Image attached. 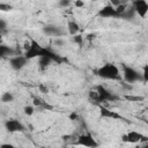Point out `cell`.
<instances>
[{
  "label": "cell",
  "mask_w": 148,
  "mask_h": 148,
  "mask_svg": "<svg viewBox=\"0 0 148 148\" xmlns=\"http://www.w3.org/2000/svg\"><path fill=\"white\" fill-rule=\"evenodd\" d=\"M125 98L127 99V101H141L142 99V97H139V96H125Z\"/></svg>",
  "instance_id": "cell-23"
},
{
  "label": "cell",
  "mask_w": 148,
  "mask_h": 148,
  "mask_svg": "<svg viewBox=\"0 0 148 148\" xmlns=\"http://www.w3.org/2000/svg\"><path fill=\"white\" fill-rule=\"evenodd\" d=\"M67 29H68V32L73 36V35H76L80 30V25L77 24V22L75 21H69L67 23Z\"/></svg>",
  "instance_id": "cell-12"
},
{
  "label": "cell",
  "mask_w": 148,
  "mask_h": 148,
  "mask_svg": "<svg viewBox=\"0 0 148 148\" xmlns=\"http://www.w3.org/2000/svg\"><path fill=\"white\" fill-rule=\"evenodd\" d=\"M0 44H2V36L0 35Z\"/></svg>",
  "instance_id": "cell-28"
},
{
  "label": "cell",
  "mask_w": 148,
  "mask_h": 148,
  "mask_svg": "<svg viewBox=\"0 0 148 148\" xmlns=\"http://www.w3.org/2000/svg\"><path fill=\"white\" fill-rule=\"evenodd\" d=\"M43 32L46 36L50 37H61L64 35V30L61 28H59L56 24H47L43 28Z\"/></svg>",
  "instance_id": "cell-4"
},
{
  "label": "cell",
  "mask_w": 148,
  "mask_h": 148,
  "mask_svg": "<svg viewBox=\"0 0 148 148\" xmlns=\"http://www.w3.org/2000/svg\"><path fill=\"white\" fill-rule=\"evenodd\" d=\"M73 42L75 43V44H79V45H82V43H83V37L81 36V35H73Z\"/></svg>",
  "instance_id": "cell-16"
},
{
  "label": "cell",
  "mask_w": 148,
  "mask_h": 148,
  "mask_svg": "<svg viewBox=\"0 0 148 148\" xmlns=\"http://www.w3.org/2000/svg\"><path fill=\"white\" fill-rule=\"evenodd\" d=\"M97 75L106 80H118L120 77V71L116 65L106 64L97 71Z\"/></svg>",
  "instance_id": "cell-1"
},
{
  "label": "cell",
  "mask_w": 148,
  "mask_h": 148,
  "mask_svg": "<svg viewBox=\"0 0 148 148\" xmlns=\"http://www.w3.org/2000/svg\"><path fill=\"white\" fill-rule=\"evenodd\" d=\"M12 8L13 7L8 3H0V10L1 12H9V10H12Z\"/></svg>",
  "instance_id": "cell-18"
},
{
  "label": "cell",
  "mask_w": 148,
  "mask_h": 148,
  "mask_svg": "<svg viewBox=\"0 0 148 148\" xmlns=\"http://www.w3.org/2000/svg\"><path fill=\"white\" fill-rule=\"evenodd\" d=\"M110 1H111V6H113V7H116V6H118V5L121 3L120 0H110Z\"/></svg>",
  "instance_id": "cell-25"
},
{
  "label": "cell",
  "mask_w": 148,
  "mask_h": 148,
  "mask_svg": "<svg viewBox=\"0 0 148 148\" xmlns=\"http://www.w3.org/2000/svg\"><path fill=\"white\" fill-rule=\"evenodd\" d=\"M133 9L136 14H139V16L145 18L147 15V12H148V3L146 0H135Z\"/></svg>",
  "instance_id": "cell-5"
},
{
  "label": "cell",
  "mask_w": 148,
  "mask_h": 148,
  "mask_svg": "<svg viewBox=\"0 0 148 148\" xmlns=\"http://www.w3.org/2000/svg\"><path fill=\"white\" fill-rule=\"evenodd\" d=\"M99 15H101L102 17H105V18L117 16L116 10H114V7L111 6V5H110V6H105V7H103V8L99 10Z\"/></svg>",
  "instance_id": "cell-10"
},
{
  "label": "cell",
  "mask_w": 148,
  "mask_h": 148,
  "mask_svg": "<svg viewBox=\"0 0 148 148\" xmlns=\"http://www.w3.org/2000/svg\"><path fill=\"white\" fill-rule=\"evenodd\" d=\"M65 44V40L61 37H54V45L57 46H62Z\"/></svg>",
  "instance_id": "cell-19"
},
{
  "label": "cell",
  "mask_w": 148,
  "mask_h": 148,
  "mask_svg": "<svg viewBox=\"0 0 148 148\" xmlns=\"http://www.w3.org/2000/svg\"><path fill=\"white\" fill-rule=\"evenodd\" d=\"M27 60H28V59H27L24 56H15V57H13V58L10 59V66H12L14 69H16V71L22 69V68L25 66Z\"/></svg>",
  "instance_id": "cell-6"
},
{
  "label": "cell",
  "mask_w": 148,
  "mask_h": 148,
  "mask_svg": "<svg viewBox=\"0 0 148 148\" xmlns=\"http://www.w3.org/2000/svg\"><path fill=\"white\" fill-rule=\"evenodd\" d=\"M38 89H39L40 92H43V94H47V92H49V88H47L45 84H40V86L38 87Z\"/></svg>",
  "instance_id": "cell-22"
},
{
  "label": "cell",
  "mask_w": 148,
  "mask_h": 148,
  "mask_svg": "<svg viewBox=\"0 0 148 148\" xmlns=\"http://www.w3.org/2000/svg\"><path fill=\"white\" fill-rule=\"evenodd\" d=\"M6 128L7 131L9 132H20V131H23V125L18 121V120H8L6 121Z\"/></svg>",
  "instance_id": "cell-8"
},
{
  "label": "cell",
  "mask_w": 148,
  "mask_h": 148,
  "mask_svg": "<svg viewBox=\"0 0 148 148\" xmlns=\"http://www.w3.org/2000/svg\"><path fill=\"white\" fill-rule=\"evenodd\" d=\"M89 97L92 99V101H96L97 102V99H98V94H97V91L95 90V91H90L89 92Z\"/></svg>",
  "instance_id": "cell-21"
},
{
  "label": "cell",
  "mask_w": 148,
  "mask_h": 148,
  "mask_svg": "<svg viewBox=\"0 0 148 148\" xmlns=\"http://www.w3.org/2000/svg\"><path fill=\"white\" fill-rule=\"evenodd\" d=\"M23 111H24V113H25L27 116H31V114H34L35 109H34V106H32V105H28V106H24Z\"/></svg>",
  "instance_id": "cell-17"
},
{
  "label": "cell",
  "mask_w": 148,
  "mask_h": 148,
  "mask_svg": "<svg viewBox=\"0 0 148 148\" xmlns=\"http://www.w3.org/2000/svg\"><path fill=\"white\" fill-rule=\"evenodd\" d=\"M140 77H141V75H140L139 72H136L134 68L127 67V66L124 67V79H125L126 82H128V83H134V82H136L138 80H140Z\"/></svg>",
  "instance_id": "cell-3"
},
{
  "label": "cell",
  "mask_w": 148,
  "mask_h": 148,
  "mask_svg": "<svg viewBox=\"0 0 148 148\" xmlns=\"http://www.w3.org/2000/svg\"><path fill=\"white\" fill-rule=\"evenodd\" d=\"M75 118H76V114L75 113H72L71 114V119H75Z\"/></svg>",
  "instance_id": "cell-27"
},
{
  "label": "cell",
  "mask_w": 148,
  "mask_h": 148,
  "mask_svg": "<svg viewBox=\"0 0 148 148\" xmlns=\"http://www.w3.org/2000/svg\"><path fill=\"white\" fill-rule=\"evenodd\" d=\"M34 105H37V106H39V105H43V103H42V101H40V99H38V98H35V99H34Z\"/></svg>",
  "instance_id": "cell-26"
},
{
  "label": "cell",
  "mask_w": 148,
  "mask_h": 148,
  "mask_svg": "<svg viewBox=\"0 0 148 148\" xmlns=\"http://www.w3.org/2000/svg\"><path fill=\"white\" fill-rule=\"evenodd\" d=\"M79 143L86 147H96L97 143L95 142V140L92 139V136L90 134H82L79 138Z\"/></svg>",
  "instance_id": "cell-7"
},
{
  "label": "cell",
  "mask_w": 148,
  "mask_h": 148,
  "mask_svg": "<svg viewBox=\"0 0 148 148\" xmlns=\"http://www.w3.org/2000/svg\"><path fill=\"white\" fill-rule=\"evenodd\" d=\"M142 139H145V136L142 134L135 132V131H131L130 133L124 135V141H128V142H138Z\"/></svg>",
  "instance_id": "cell-9"
},
{
  "label": "cell",
  "mask_w": 148,
  "mask_h": 148,
  "mask_svg": "<svg viewBox=\"0 0 148 148\" xmlns=\"http://www.w3.org/2000/svg\"><path fill=\"white\" fill-rule=\"evenodd\" d=\"M13 99H14V95H13L12 92H9V91H6V92H3V94L1 95V101H2L3 103L13 102Z\"/></svg>",
  "instance_id": "cell-14"
},
{
  "label": "cell",
  "mask_w": 148,
  "mask_h": 148,
  "mask_svg": "<svg viewBox=\"0 0 148 148\" xmlns=\"http://www.w3.org/2000/svg\"><path fill=\"white\" fill-rule=\"evenodd\" d=\"M6 27H7V22L0 18V31H1V30H5Z\"/></svg>",
  "instance_id": "cell-24"
},
{
  "label": "cell",
  "mask_w": 148,
  "mask_h": 148,
  "mask_svg": "<svg viewBox=\"0 0 148 148\" xmlns=\"http://www.w3.org/2000/svg\"><path fill=\"white\" fill-rule=\"evenodd\" d=\"M101 114L103 116V117H105V118H112V119H121V116L120 114H118V113H116L114 111H111V110H109V109H106V108H101Z\"/></svg>",
  "instance_id": "cell-11"
},
{
  "label": "cell",
  "mask_w": 148,
  "mask_h": 148,
  "mask_svg": "<svg viewBox=\"0 0 148 148\" xmlns=\"http://www.w3.org/2000/svg\"><path fill=\"white\" fill-rule=\"evenodd\" d=\"M71 3H72V0H59V2H58L60 8H67L71 6Z\"/></svg>",
  "instance_id": "cell-15"
},
{
  "label": "cell",
  "mask_w": 148,
  "mask_h": 148,
  "mask_svg": "<svg viewBox=\"0 0 148 148\" xmlns=\"http://www.w3.org/2000/svg\"><path fill=\"white\" fill-rule=\"evenodd\" d=\"M94 1H97V0H94Z\"/></svg>",
  "instance_id": "cell-29"
},
{
  "label": "cell",
  "mask_w": 148,
  "mask_h": 148,
  "mask_svg": "<svg viewBox=\"0 0 148 148\" xmlns=\"http://www.w3.org/2000/svg\"><path fill=\"white\" fill-rule=\"evenodd\" d=\"M74 6L76 8H83L84 7V1L83 0H75L74 1Z\"/></svg>",
  "instance_id": "cell-20"
},
{
  "label": "cell",
  "mask_w": 148,
  "mask_h": 148,
  "mask_svg": "<svg viewBox=\"0 0 148 148\" xmlns=\"http://www.w3.org/2000/svg\"><path fill=\"white\" fill-rule=\"evenodd\" d=\"M12 52H13V51H12V49H10V47H8V46H6V45L0 44V58H3V57H6V56L10 54Z\"/></svg>",
  "instance_id": "cell-13"
},
{
  "label": "cell",
  "mask_w": 148,
  "mask_h": 148,
  "mask_svg": "<svg viewBox=\"0 0 148 148\" xmlns=\"http://www.w3.org/2000/svg\"><path fill=\"white\" fill-rule=\"evenodd\" d=\"M97 94H98V99L97 102H110V101H116L118 97L114 96L112 92H110L109 90H106L104 87L98 86L96 89Z\"/></svg>",
  "instance_id": "cell-2"
}]
</instances>
